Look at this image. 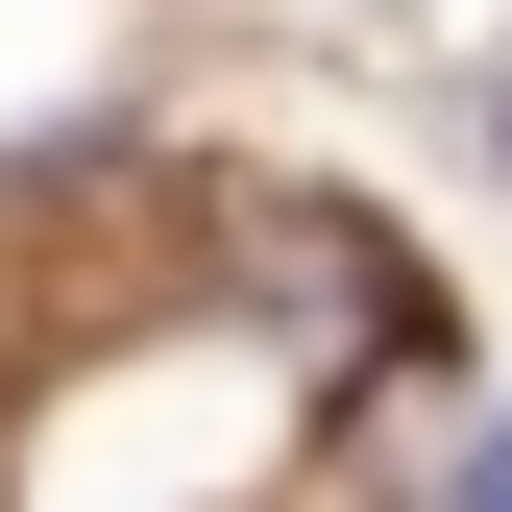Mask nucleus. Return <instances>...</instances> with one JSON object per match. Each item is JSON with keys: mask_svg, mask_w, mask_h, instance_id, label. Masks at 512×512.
Segmentation results:
<instances>
[{"mask_svg": "<svg viewBox=\"0 0 512 512\" xmlns=\"http://www.w3.org/2000/svg\"><path fill=\"white\" fill-rule=\"evenodd\" d=\"M488 147H512V98H488Z\"/></svg>", "mask_w": 512, "mask_h": 512, "instance_id": "2", "label": "nucleus"}, {"mask_svg": "<svg viewBox=\"0 0 512 512\" xmlns=\"http://www.w3.org/2000/svg\"><path fill=\"white\" fill-rule=\"evenodd\" d=\"M464 512H512V439H488V464H464Z\"/></svg>", "mask_w": 512, "mask_h": 512, "instance_id": "1", "label": "nucleus"}]
</instances>
